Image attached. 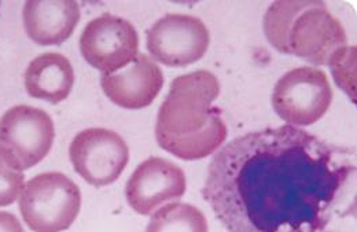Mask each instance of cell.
<instances>
[{
    "instance_id": "1",
    "label": "cell",
    "mask_w": 357,
    "mask_h": 232,
    "mask_svg": "<svg viewBox=\"0 0 357 232\" xmlns=\"http://www.w3.org/2000/svg\"><path fill=\"white\" fill-rule=\"evenodd\" d=\"M355 173L351 151L287 124L225 144L202 195L229 232H323Z\"/></svg>"
},
{
    "instance_id": "2",
    "label": "cell",
    "mask_w": 357,
    "mask_h": 232,
    "mask_svg": "<svg viewBox=\"0 0 357 232\" xmlns=\"http://www.w3.org/2000/svg\"><path fill=\"white\" fill-rule=\"evenodd\" d=\"M220 83L209 70L176 77L161 103L155 121L160 147L183 161L206 158L227 139V127L219 107Z\"/></svg>"
},
{
    "instance_id": "3",
    "label": "cell",
    "mask_w": 357,
    "mask_h": 232,
    "mask_svg": "<svg viewBox=\"0 0 357 232\" xmlns=\"http://www.w3.org/2000/svg\"><path fill=\"white\" fill-rule=\"evenodd\" d=\"M20 212L33 232H62L76 222L82 208L79 186L61 172L32 178L20 194Z\"/></svg>"
},
{
    "instance_id": "4",
    "label": "cell",
    "mask_w": 357,
    "mask_h": 232,
    "mask_svg": "<svg viewBox=\"0 0 357 232\" xmlns=\"http://www.w3.org/2000/svg\"><path fill=\"white\" fill-rule=\"evenodd\" d=\"M271 100L275 113L289 125L308 127L330 109L333 88L321 69L300 66L278 80Z\"/></svg>"
},
{
    "instance_id": "5",
    "label": "cell",
    "mask_w": 357,
    "mask_h": 232,
    "mask_svg": "<svg viewBox=\"0 0 357 232\" xmlns=\"http://www.w3.org/2000/svg\"><path fill=\"white\" fill-rule=\"evenodd\" d=\"M69 158L89 185L105 187L114 183L130 161V147L117 132L89 128L79 132L69 147Z\"/></svg>"
},
{
    "instance_id": "6",
    "label": "cell",
    "mask_w": 357,
    "mask_h": 232,
    "mask_svg": "<svg viewBox=\"0 0 357 232\" xmlns=\"http://www.w3.org/2000/svg\"><path fill=\"white\" fill-rule=\"evenodd\" d=\"M209 43L206 25L185 14H165L147 31L146 40L151 56L169 68H183L199 61Z\"/></svg>"
},
{
    "instance_id": "7",
    "label": "cell",
    "mask_w": 357,
    "mask_h": 232,
    "mask_svg": "<svg viewBox=\"0 0 357 232\" xmlns=\"http://www.w3.org/2000/svg\"><path fill=\"white\" fill-rule=\"evenodd\" d=\"M80 51L92 68L102 75H112L136 58L139 35L130 21L103 14L86 25L80 36Z\"/></svg>"
},
{
    "instance_id": "8",
    "label": "cell",
    "mask_w": 357,
    "mask_h": 232,
    "mask_svg": "<svg viewBox=\"0 0 357 232\" xmlns=\"http://www.w3.org/2000/svg\"><path fill=\"white\" fill-rule=\"evenodd\" d=\"M54 139V123L42 109L18 105L0 118V146L14 157L22 171L42 162Z\"/></svg>"
},
{
    "instance_id": "9",
    "label": "cell",
    "mask_w": 357,
    "mask_h": 232,
    "mask_svg": "<svg viewBox=\"0 0 357 232\" xmlns=\"http://www.w3.org/2000/svg\"><path fill=\"white\" fill-rule=\"evenodd\" d=\"M348 46L344 25L326 3L312 1L291 24L287 36V54L298 56L316 66H328L333 55Z\"/></svg>"
},
{
    "instance_id": "10",
    "label": "cell",
    "mask_w": 357,
    "mask_h": 232,
    "mask_svg": "<svg viewBox=\"0 0 357 232\" xmlns=\"http://www.w3.org/2000/svg\"><path fill=\"white\" fill-rule=\"evenodd\" d=\"M187 190V179L176 164L150 157L131 175L126 186L128 205L137 215L150 216L160 208L178 202Z\"/></svg>"
},
{
    "instance_id": "11",
    "label": "cell",
    "mask_w": 357,
    "mask_h": 232,
    "mask_svg": "<svg viewBox=\"0 0 357 232\" xmlns=\"http://www.w3.org/2000/svg\"><path fill=\"white\" fill-rule=\"evenodd\" d=\"M100 86L114 105L139 110L150 106L161 93L164 75L149 55L137 54L131 66L112 75H102Z\"/></svg>"
},
{
    "instance_id": "12",
    "label": "cell",
    "mask_w": 357,
    "mask_h": 232,
    "mask_svg": "<svg viewBox=\"0 0 357 232\" xmlns=\"http://www.w3.org/2000/svg\"><path fill=\"white\" fill-rule=\"evenodd\" d=\"M80 18V6L72 0H29L22 8L25 32L39 46H59L66 42Z\"/></svg>"
},
{
    "instance_id": "13",
    "label": "cell",
    "mask_w": 357,
    "mask_h": 232,
    "mask_svg": "<svg viewBox=\"0 0 357 232\" xmlns=\"http://www.w3.org/2000/svg\"><path fill=\"white\" fill-rule=\"evenodd\" d=\"M25 90L32 98L50 103L65 100L75 84V70L70 61L59 52H45L28 65L25 75Z\"/></svg>"
},
{
    "instance_id": "14",
    "label": "cell",
    "mask_w": 357,
    "mask_h": 232,
    "mask_svg": "<svg viewBox=\"0 0 357 232\" xmlns=\"http://www.w3.org/2000/svg\"><path fill=\"white\" fill-rule=\"evenodd\" d=\"M146 232H209V227L198 208L172 202L153 213Z\"/></svg>"
},
{
    "instance_id": "15",
    "label": "cell",
    "mask_w": 357,
    "mask_h": 232,
    "mask_svg": "<svg viewBox=\"0 0 357 232\" xmlns=\"http://www.w3.org/2000/svg\"><path fill=\"white\" fill-rule=\"evenodd\" d=\"M312 1H275L264 15V33L271 46L287 54V36L296 17Z\"/></svg>"
},
{
    "instance_id": "16",
    "label": "cell",
    "mask_w": 357,
    "mask_h": 232,
    "mask_svg": "<svg viewBox=\"0 0 357 232\" xmlns=\"http://www.w3.org/2000/svg\"><path fill=\"white\" fill-rule=\"evenodd\" d=\"M25 186V176L14 157L0 146V208L17 201Z\"/></svg>"
},
{
    "instance_id": "17",
    "label": "cell",
    "mask_w": 357,
    "mask_h": 232,
    "mask_svg": "<svg viewBox=\"0 0 357 232\" xmlns=\"http://www.w3.org/2000/svg\"><path fill=\"white\" fill-rule=\"evenodd\" d=\"M337 86L356 102V47L338 49L328 62Z\"/></svg>"
},
{
    "instance_id": "18",
    "label": "cell",
    "mask_w": 357,
    "mask_h": 232,
    "mask_svg": "<svg viewBox=\"0 0 357 232\" xmlns=\"http://www.w3.org/2000/svg\"><path fill=\"white\" fill-rule=\"evenodd\" d=\"M0 232H25L22 229V224L20 220L8 213V212H0Z\"/></svg>"
},
{
    "instance_id": "19",
    "label": "cell",
    "mask_w": 357,
    "mask_h": 232,
    "mask_svg": "<svg viewBox=\"0 0 357 232\" xmlns=\"http://www.w3.org/2000/svg\"><path fill=\"white\" fill-rule=\"evenodd\" d=\"M0 6H1V4H0Z\"/></svg>"
}]
</instances>
